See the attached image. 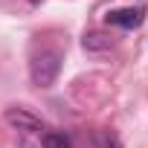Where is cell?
Returning <instances> with one entry per match:
<instances>
[{"label":"cell","instance_id":"cell-6","mask_svg":"<svg viewBox=\"0 0 148 148\" xmlns=\"http://www.w3.org/2000/svg\"><path fill=\"white\" fill-rule=\"evenodd\" d=\"M96 145H99V148H122L119 136L110 134V131H99V134H96Z\"/></svg>","mask_w":148,"mask_h":148},{"label":"cell","instance_id":"cell-5","mask_svg":"<svg viewBox=\"0 0 148 148\" xmlns=\"http://www.w3.org/2000/svg\"><path fill=\"white\" fill-rule=\"evenodd\" d=\"M44 148H73V145H70V139L64 134L49 131V134H44Z\"/></svg>","mask_w":148,"mask_h":148},{"label":"cell","instance_id":"cell-1","mask_svg":"<svg viewBox=\"0 0 148 148\" xmlns=\"http://www.w3.org/2000/svg\"><path fill=\"white\" fill-rule=\"evenodd\" d=\"M58 70H61V55H58V52L47 49V52L35 55L32 64H29L32 84H35V87H52L55 79H58Z\"/></svg>","mask_w":148,"mask_h":148},{"label":"cell","instance_id":"cell-7","mask_svg":"<svg viewBox=\"0 0 148 148\" xmlns=\"http://www.w3.org/2000/svg\"><path fill=\"white\" fill-rule=\"evenodd\" d=\"M29 3H38V0H29Z\"/></svg>","mask_w":148,"mask_h":148},{"label":"cell","instance_id":"cell-3","mask_svg":"<svg viewBox=\"0 0 148 148\" xmlns=\"http://www.w3.org/2000/svg\"><path fill=\"white\" fill-rule=\"evenodd\" d=\"M142 18H145V12L142 9H116V12H108V23H116V26H122V29H136L139 23H142Z\"/></svg>","mask_w":148,"mask_h":148},{"label":"cell","instance_id":"cell-4","mask_svg":"<svg viewBox=\"0 0 148 148\" xmlns=\"http://www.w3.org/2000/svg\"><path fill=\"white\" fill-rule=\"evenodd\" d=\"M82 47H84L87 52H105V49L113 47V38H110L108 32H87V35L82 38Z\"/></svg>","mask_w":148,"mask_h":148},{"label":"cell","instance_id":"cell-2","mask_svg":"<svg viewBox=\"0 0 148 148\" xmlns=\"http://www.w3.org/2000/svg\"><path fill=\"white\" fill-rule=\"evenodd\" d=\"M3 119H6L9 128H15V131H21V134H38V131H44L41 116H35V113L26 110V108H6Z\"/></svg>","mask_w":148,"mask_h":148}]
</instances>
